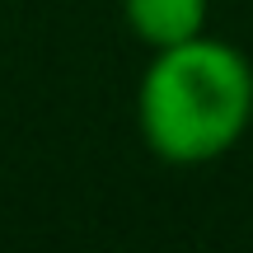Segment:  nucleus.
<instances>
[{"mask_svg":"<svg viewBox=\"0 0 253 253\" xmlns=\"http://www.w3.org/2000/svg\"><path fill=\"white\" fill-rule=\"evenodd\" d=\"M122 19L150 52L207 33L211 0H122Z\"/></svg>","mask_w":253,"mask_h":253,"instance_id":"f03ea898","label":"nucleus"},{"mask_svg":"<svg viewBox=\"0 0 253 253\" xmlns=\"http://www.w3.org/2000/svg\"><path fill=\"white\" fill-rule=\"evenodd\" d=\"M253 122V66L235 42L202 33L160 47L136 84V131L164 164H211Z\"/></svg>","mask_w":253,"mask_h":253,"instance_id":"f257e3e1","label":"nucleus"}]
</instances>
